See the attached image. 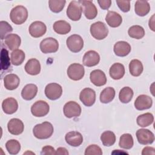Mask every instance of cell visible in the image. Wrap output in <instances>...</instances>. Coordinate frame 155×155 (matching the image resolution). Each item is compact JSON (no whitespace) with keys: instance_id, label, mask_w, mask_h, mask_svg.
Here are the masks:
<instances>
[{"instance_id":"1","label":"cell","mask_w":155,"mask_h":155,"mask_svg":"<svg viewBox=\"0 0 155 155\" xmlns=\"http://www.w3.org/2000/svg\"><path fill=\"white\" fill-rule=\"evenodd\" d=\"M53 131L54 129L52 124L46 121L36 125L33 129V133L39 139H46L51 137Z\"/></svg>"},{"instance_id":"2","label":"cell","mask_w":155,"mask_h":155,"mask_svg":"<svg viewBox=\"0 0 155 155\" xmlns=\"http://www.w3.org/2000/svg\"><path fill=\"white\" fill-rule=\"evenodd\" d=\"M10 18L15 24H22L25 22L28 18V11L23 5H17L12 9Z\"/></svg>"},{"instance_id":"3","label":"cell","mask_w":155,"mask_h":155,"mask_svg":"<svg viewBox=\"0 0 155 155\" xmlns=\"http://www.w3.org/2000/svg\"><path fill=\"white\" fill-rule=\"evenodd\" d=\"M90 33L94 38L97 40H102L107 36L108 29L104 22L98 21L91 25Z\"/></svg>"},{"instance_id":"4","label":"cell","mask_w":155,"mask_h":155,"mask_svg":"<svg viewBox=\"0 0 155 155\" xmlns=\"http://www.w3.org/2000/svg\"><path fill=\"white\" fill-rule=\"evenodd\" d=\"M82 8L79 1H71L67 9L68 18L74 21H79L82 16Z\"/></svg>"},{"instance_id":"5","label":"cell","mask_w":155,"mask_h":155,"mask_svg":"<svg viewBox=\"0 0 155 155\" xmlns=\"http://www.w3.org/2000/svg\"><path fill=\"white\" fill-rule=\"evenodd\" d=\"M68 48L73 53L79 52L84 47V41L82 37L78 35L70 36L66 41Z\"/></svg>"},{"instance_id":"6","label":"cell","mask_w":155,"mask_h":155,"mask_svg":"<svg viewBox=\"0 0 155 155\" xmlns=\"http://www.w3.org/2000/svg\"><path fill=\"white\" fill-rule=\"evenodd\" d=\"M58 41L53 38H45L40 43L41 51L45 54L55 53L58 50Z\"/></svg>"},{"instance_id":"7","label":"cell","mask_w":155,"mask_h":155,"mask_svg":"<svg viewBox=\"0 0 155 155\" xmlns=\"http://www.w3.org/2000/svg\"><path fill=\"white\" fill-rule=\"evenodd\" d=\"M85 74L84 67L82 65L78 63H73L67 69L68 78L73 81H79L82 79Z\"/></svg>"},{"instance_id":"8","label":"cell","mask_w":155,"mask_h":155,"mask_svg":"<svg viewBox=\"0 0 155 155\" xmlns=\"http://www.w3.org/2000/svg\"><path fill=\"white\" fill-rule=\"evenodd\" d=\"M78 1L82 6L85 16L88 19H93L96 17L97 15V10L91 1L80 0Z\"/></svg>"},{"instance_id":"9","label":"cell","mask_w":155,"mask_h":155,"mask_svg":"<svg viewBox=\"0 0 155 155\" xmlns=\"http://www.w3.org/2000/svg\"><path fill=\"white\" fill-rule=\"evenodd\" d=\"M50 110L48 104L44 101H38L31 107V114L35 117H43L47 115Z\"/></svg>"},{"instance_id":"10","label":"cell","mask_w":155,"mask_h":155,"mask_svg":"<svg viewBox=\"0 0 155 155\" xmlns=\"http://www.w3.org/2000/svg\"><path fill=\"white\" fill-rule=\"evenodd\" d=\"M63 111L64 115L68 118L76 117L81 115V107L77 102L69 101L64 105Z\"/></svg>"},{"instance_id":"11","label":"cell","mask_w":155,"mask_h":155,"mask_svg":"<svg viewBox=\"0 0 155 155\" xmlns=\"http://www.w3.org/2000/svg\"><path fill=\"white\" fill-rule=\"evenodd\" d=\"M62 94V87L57 83L48 84L45 88V94L46 97L50 100H56L59 99Z\"/></svg>"},{"instance_id":"12","label":"cell","mask_w":155,"mask_h":155,"mask_svg":"<svg viewBox=\"0 0 155 155\" xmlns=\"http://www.w3.org/2000/svg\"><path fill=\"white\" fill-rule=\"evenodd\" d=\"M79 99L87 107L92 106L96 101V93L90 88H84L80 93Z\"/></svg>"},{"instance_id":"13","label":"cell","mask_w":155,"mask_h":155,"mask_svg":"<svg viewBox=\"0 0 155 155\" xmlns=\"http://www.w3.org/2000/svg\"><path fill=\"white\" fill-rule=\"evenodd\" d=\"M136 137L139 143L142 145L151 144L154 140L153 133L148 129H139L136 131Z\"/></svg>"},{"instance_id":"14","label":"cell","mask_w":155,"mask_h":155,"mask_svg":"<svg viewBox=\"0 0 155 155\" xmlns=\"http://www.w3.org/2000/svg\"><path fill=\"white\" fill-rule=\"evenodd\" d=\"M28 31L32 37L39 38L46 33L47 27L45 24L41 21H35L30 24Z\"/></svg>"},{"instance_id":"15","label":"cell","mask_w":155,"mask_h":155,"mask_svg":"<svg viewBox=\"0 0 155 155\" xmlns=\"http://www.w3.org/2000/svg\"><path fill=\"white\" fill-rule=\"evenodd\" d=\"M100 61V56L97 52L94 50L87 51L83 57V64L87 67H91L99 64Z\"/></svg>"},{"instance_id":"16","label":"cell","mask_w":155,"mask_h":155,"mask_svg":"<svg viewBox=\"0 0 155 155\" xmlns=\"http://www.w3.org/2000/svg\"><path fill=\"white\" fill-rule=\"evenodd\" d=\"M153 100L151 97L145 94L139 95L134 101V107L137 110H144L151 107Z\"/></svg>"},{"instance_id":"17","label":"cell","mask_w":155,"mask_h":155,"mask_svg":"<svg viewBox=\"0 0 155 155\" xmlns=\"http://www.w3.org/2000/svg\"><path fill=\"white\" fill-rule=\"evenodd\" d=\"M7 128L12 134L19 135L23 132L24 126L21 120L18 118H13L8 122Z\"/></svg>"},{"instance_id":"18","label":"cell","mask_w":155,"mask_h":155,"mask_svg":"<svg viewBox=\"0 0 155 155\" xmlns=\"http://www.w3.org/2000/svg\"><path fill=\"white\" fill-rule=\"evenodd\" d=\"M91 82L97 87L104 85L107 82V77L104 71L101 70H94L90 73Z\"/></svg>"},{"instance_id":"19","label":"cell","mask_w":155,"mask_h":155,"mask_svg":"<svg viewBox=\"0 0 155 155\" xmlns=\"http://www.w3.org/2000/svg\"><path fill=\"white\" fill-rule=\"evenodd\" d=\"M65 139L66 142L72 147H79L83 142L82 134L78 131H72L65 134Z\"/></svg>"},{"instance_id":"20","label":"cell","mask_w":155,"mask_h":155,"mask_svg":"<svg viewBox=\"0 0 155 155\" xmlns=\"http://www.w3.org/2000/svg\"><path fill=\"white\" fill-rule=\"evenodd\" d=\"M113 50L117 56L124 57L131 51V45L127 42L118 41L114 44Z\"/></svg>"},{"instance_id":"21","label":"cell","mask_w":155,"mask_h":155,"mask_svg":"<svg viewBox=\"0 0 155 155\" xmlns=\"http://www.w3.org/2000/svg\"><path fill=\"white\" fill-rule=\"evenodd\" d=\"M2 108L4 112L7 114H13L18 108V102L13 97H8L3 101Z\"/></svg>"},{"instance_id":"22","label":"cell","mask_w":155,"mask_h":155,"mask_svg":"<svg viewBox=\"0 0 155 155\" xmlns=\"http://www.w3.org/2000/svg\"><path fill=\"white\" fill-rule=\"evenodd\" d=\"M20 83L19 78L15 74H7L4 78V85L8 90H13L18 88Z\"/></svg>"},{"instance_id":"23","label":"cell","mask_w":155,"mask_h":155,"mask_svg":"<svg viewBox=\"0 0 155 155\" xmlns=\"http://www.w3.org/2000/svg\"><path fill=\"white\" fill-rule=\"evenodd\" d=\"M105 21L109 26L115 28L120 25L122 22V18L116 12L108 11L105 16Z\"/></svg>"},{"instance_id":"24","label":"cell","mask_w":155,"mask_h":155,"mask_svg":"<svg viewBox=\"0 0 155 155\" xmlns=\"http://www.w3.org/2000/svg\"><path fill=\"white\" fill-rule=\"evenodd\" d=\"M24 68L28 74L30 75H37L41 71V64L38 59L32 58L27 62Z\"/></svg>"},{"instance_id":"25","label":"cell","mask_w":155,"mask_h":155,"mask_svg":"<svg viewBox=\"0 0 155 155\" xmlns=\"http://www.w3.org/2000/svg\"><path fill=\"white\" fill-rule=\"evenodd\" d=\"M109 74L113 79L118 80L121 79L125 74V67L124 65L118 62L114 63L111 66Z\"/></svg>"},{"instance_id":"26","label":"cell","mask_w":155,"mask_h":155,"mask_svg":"<svg viewBox=\"0 0 155 155\" xmlns=\"http://www.w3.org/2000/svg\"><path fill=\"white\" fill-rule=\"evenodd\" d=\"M37 92V86L33 84H27L22 90L21 96L24 100L30 101L36 96Z\"/></svg>"},{"instance_id":"27","label":"cell","mask_w":155,"mask_h":155,"mask_svg":"<svg viewBox=\"0 0 155 155\" xmlns=\"http://www.w3.org/2000/svg\"><path fill=\"white\" fill-rule=\"evenodd\" d=\"M21 39L16 34H9L5 38V44L10 50H16L21 45Z\"/></svg>"},{"instance_id":"28","label":"cell","mask_w":155,"mask_h":155,"mask_svg":"<svg viewBox=\"0 0 155 155\" xmlns=\"http://www.w3.org/2000/svg\"><path fill=\"white\" fill-rule=\"evenodd\" d=\"M134 10L138 16H144L150 12V5L148 1L138 0L135 3Z\"/></svg>"},{"instance_id":"29","label":"cell","mask_w":155,"mask_h":155,"mask_svg":"<svg viewBox=\"0 0 155 155\" xmlns=\"http://www.w3.org/2000/svg\"><path fill=\"white\" fill-rule=\"evenodd\" d=\"M54 31L59 35H65L71 30L70 24L65 21L60 20L56 21L53 24Z\"/></svg>"},{"instance_id":"30","label":"cell","mask_w":155,"mask_h":155,"mask_svg":"<svg viewBox=\"0 0 155 155\" xmlns=\"http://www.w3.org/2000/svg\"><path fill=\"white\" fill-rule=\"evenodd\" d=\"M115 90L113 87H108L104 88L100 94V101L102 103L107 104L111 102L115 96Z\"/></svg>"},{"instance_id":"31","label":"cell","mask_w":155,"mask_h":155,"mask_svg":"<svg viewBox=\"0 0 155 155\" xmlns=\"http://www.w3.org/2000/svg\"><path fill=\"white\" fill-rule=\"evenodd\" d=\"M143 65L138 59H133L129 64V71L133 76H140L143 71Z\"/></svg>"},{"instance_id":"32","label":"cell","mask_w":155,"mask_h":155,"mask_svg":"<svg viewBox=\"0 0 155 155\" xmlns=\"http://www.w3.org/2000/svg\"><path fill=\"white\" fill-rule=\"evenodd\" d=\"M154 116L150 113H146L139 115L136 119L137 124L141 127H147L153 124Z\"/></svg>"},{"instance_id":"33","label":"cell","mask_w":155,"mask_h":155,"mask_svg":"<svg viewBox=\"0 0 155 155\" xmlns=\"http://www.w3.org/2000/svg\"><path fill=\"white\" fill-rule=\"evenodd\" d=\"M101 140L104 146L110 147L114 144L116 142V136L111 131H105L102 133Z\"/></svg>"},{"instance_id":"34","label":"cell","mask_w":155,"mask_h":155,"mask_svg":"<svg viewBox=\"0 0 155 155\" xmlns=\"http://www.w3.org/2000/svg\"><path fill=\"white\" fill-rule=\"evenodd\" d=\"M25 54L22 50L16 49L13 50L10 56L11 62L13 65L18 66L21 65L24 61Z\"/></svg>"},{"instance_id":"35","label":"cell","mask_w":155,"mask_h":155,"mask_svg":"<svg viewBox=\"0 0 155 155\" xmlns=\"http://www.w3.org/2000/svg\"><path fill=\"white\" fill-rule=\"evenodd\" d=\"M133 91L130 87H125L120 90L119 99L121 102L127 104L131 101L133 98Z\"/></svg>"},{"instance_id":"36","label":"cell","mask_w":155,"mask_h":155,"mask_svg":"<svg viewBox=\"0 0 155 155\" xmlns=\"http://www.w3.org/2000/svg\"><path fill=\"white\" fill-rule=\"evenodd\" d=\"M133 143L134 141L131 134L129 133H125L120 136L119 142V145L120 148L129 150L133 147Z\"/></svg>"},{"instance_id":"37","label":"cell","mask_w":155,"mask_h":155,"mask_svg":"<svg viewBox=\"0 0 155 155\" xmlns=\"http://www.w3.org/2000/svg\"><path fill=\"white\" fill-rule=\"evenodd\" d=\"M128 33L131 38L136 39H140L144 36L145 30L142 27L136 25H133L129 28Z\"/></svg>"},{"instance_id":"38","label":"cell","mask_w":155,"mask_h":155,"mask_svg":"<svg viewBox=\"0 0 155 155\" xmlns=\"http://www.w3.org/2000/svg\"><path fill=\"white\" fill-rule=\"evenodd\" d=\"M5 148L10 154H17L21 150V144L18 140L11 139L6 142Z\"/></svg>"},{"instance_id":"39","label":"cell","mask_w":155,"mask_h":155,"mask_svg":"<svg viewBox=\"0 0 155 155\" xmlns=\"http://www.w3.org/2000/svg\"><path fill=\"white\" fill-rule=\"evenodd\" d=\"M66 1L64 0H50L48 1L49 8L54 13L61 12L65 7Z\"/></svg>"},{"instance_id":"40","label":"cell","mask_w":155,"mask_h":155,"mask_svg":"<svg viewBox=\"0 0 155 155\" xmlns=\"http://www.w3.org/2000/svg\"><path fill=\"white\" fill-rule=\"evenodd\" d=\"M10 67V59L8 57V52L5 48L1 50V70H7Z\"/></svg>"},{"instance_id":"41","label":"cell","mask_w":155,"mask_h":155,"mask_svg":"<svg viewBox=\"0 0 155 155\" xmlns=\"http://www.w3.org/2000/svg\"><path fill=\"white\" fill-rule=\"evenodd\" d=\"M13 31L12 26L6 21H1L0 22V34H1V39H4L5 35Z\"/></svg>"},{"instance_id":"42","label":"cell","mask_w":155,"mask_h":155,"mask_svg":"<svg viewBox=\"0 0 155 155\" xmlns=\"http://www.w3.org/2000/svg\"><path fill=\"white\" fill-rule=\"evenodd\" d=\"M85 155H102V149L97 145L93 144L89 145L85 151Z\"/></svg>"},{"instance_id":"43","label":"cell","mask_w":155,"mask_h":155,"mask_svg":"<svg viewBox=\"0 0 155 155\" xmlns=\"http://www.w3.org/2000/svg\"><path fill=\"white\" fill-rule=\"evenodd\" d=\"M116 3L119 8L123 12H128L130 10V1H116Z\"/></svg>"},{"instance_id":"44","label":"cell","mask_w":155,"mask_h":155,"mask_svg":"<svg viewBox=\"0 0 155 155\" xmlns=\"http://www.w3.org/2000/svg\"><path fill=\"white\" fill-rule=\"evenodd\" d=\"M41 154L44 155H53L56 154V151L53 147L50 145H47L44 147L42 148Z\"/></svg>"},{"instance_id":"45","label":"cell","mask_w":155,"mask_h":155,"mask_svg":"<svg viewBox=\"0 0 155 155\" xmlns=\"http://www.w3.org/2000/svg\"><path fill=\"white\" fill-rule=\"evenodd\" d=\"M97 2L100 7L103 10H108L111 5V1L110 0H99Z\"/></svg>"},{"instance_id":"46","label":"cell","mask_w":155,"mask_h":155,"mask_svg":"<svg viewBox=\"0 0 155 155\" xmlns=\"http://www.w3.org/2000/svg\"><path fill=\"white\" fill-rule=\"evenodd\" d=\"M142 155H146V154H155V150L153 147H146L143 148L142 151Z\"/></svg>"},{"instance_id":"47","label":"cell","mask_w":155,"mask_h":155,"mask_svg":"<svg viewBox=\"0 0 155 155\" xmlns=\"http://www.w3.org/2000/svg\"><path fill=\"white\" fill-rule=\"evenodd\" d=\"M69 153L67 151V150L64 147H59L56 150V154H65V155H68Z\"/></svg>"},{"instance_id":"48","label":"cell","mask_w":155,"mask_h":155,"mask_svg":"<svg viewBox=\"0 0 155 155\" xmlns=\"http://www.w3.org/2000/svg\"><path fill=\"white\" fill-rule=\"evenodd\" d=\"M153 25H154V19L153 20V22H151V19H150V21H149V27L151 28V29L153 31H154V27H153Z\"/></svg>"}]
</instances>
